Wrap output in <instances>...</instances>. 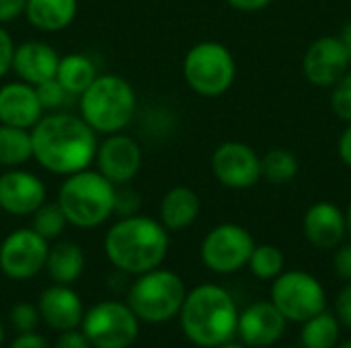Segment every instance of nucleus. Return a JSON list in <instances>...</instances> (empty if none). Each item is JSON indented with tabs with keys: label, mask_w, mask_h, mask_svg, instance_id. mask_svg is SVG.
Returning a JSON list of instances; mask_svg holds the SVG:
<instances>
[{
	"label": "nucleus",
	"mask_w": 351,
	"mask_h": 348,
	"mask_svg": "<svg viewBox=\"0 0 351 348\" xmlns=\"http://www.w3.org/2000/svg\"><path fill=\"white\" fill-rule=\"evenodd\" d=\"M288 322L302 324L327 310V291L323 283L306 271H284L271 281L269 299Z\"/></svg>",
	"instance_id": "8"
},
{
	"label": "nucleus",
	"mask_w": 351,
	"mask_h": 348,
	"mask_svg": "<svg viewBox=\"0 0 351 348\" xmlns=\"http://www.w3.org/2000/svg\"><path fill=\"white\" fill-rule=\"evenodd\" d=\"M2 340H4V328H2V324H0V345H2Z\"/></svg>",
	"instance_id": "45"
},
{
	"label": "nucleus",
	"mask_w": 351,
	"mask_h": 348,
	"mask_svg": "<svg viewBox=\"0 0 351 348\" xmlns=\"http://www.w3.org/2000/svg\"><path fill=\"white\" fill-rule=\"evenodd\" d=\"M333 314L337 316V320L341 322V326L351 328V281H348L339 289V293L335 297V312Z\"/></svg>",
	"instance_id": "34"
},
{
	"label": "nucleus",
	"mask_w": 351,
	"mask_h": 348,
	"mask_svg": "<svg viewBox=\"0 0 351 348\" xmlns=\"http://www.w3.org/2000/svg\"><path fill=\"white\" fill-rule=\"evenodd\" d=\"M247 267L253 277L261 281H274L286 271V256L274 244H257Z\"/></svg>",
	"instance_id": "28"
},
{
	"label": "nucleus",
	"mask_w": 351,
	"mask_h": 348,
	"mask_svg": "<svg viewBox=\"0 0 351 348\" xmlns=\"http://www.w3.org/2000/svg\"><path fill=\"white\" fill-rule=\"evenodd\" d=\"M331 109L341 121L351 123V68L331 86Z\"/></svg>",
	"instance_id": "31"
},
{
	"label": "nucleus",
	"mask_w": 351,
	"mask_h": 348,
	"mask_svg": "<svg viewBox=\"0 0 351 348\" xmlns=\"http://www.w3.org/2000/svg\"><path fill=\"white\" fill-rule=\"evenodd\" d=\"M136 109L134 86L117 74H99L78 96V115L97 135L123 131L134 121Z\"/></svg>",
	"instance_id": "5"
},
{
	"label": "nucleus",
	"mask_w": 351,
	"mask_h": 348,
	"mask_svg": "<svg viewBox=\"0 0 351 348\" xmlns=\"http://www.w3.org/2000/svg\"><path fill=\"white\" fill-rule=\"evenodd\" d=\"M56 201L70 226L93 230L117 213V187L97 168H86L64 176Z\"/></svg>",
	"instance_id": "4"
},
{
	"label": "nucleus",
	"mask_w": 351,
	"mask_h": 348,
	"mask_svg": "<svg viewBox=\"0 0 351 348\" xmlns=\"http://www.w3.org/2000/svg\"><path fill=\"white\" fill-rule=\"evenodd\" d=\"M10 348H49L47 340L41 336V334H35V332H23Z\"/></svg>",
	"instance_id": "40"
},
{
	"label": "nucleus",
	"mask_w": 351,
	"mask_h": 348,
	"mask_svg": "<svg viewBox=\"0 0 351 348\" xmlns=\"http://www.w3.org/2000/svg\"><path fill=\"white\" fill-rule=\"evenodd\" d=\"M179 318L183 334L193 345L214 348L237 336L239 308L224 287L204 283L187 291Z\"/></svg>",
	"instance_id": "3"
},
{
	"label": "nucleus",
	"mask_w": 351,
	"mask_h": 348,
	"mask_svg": "<svg viewBox=\"0 0 351 348\" xmlns=\"http://www.w3.org/2000/svg\"><path fill=\"white\" fill-rule=\"evenodd\" d=\"M181 70L185 84L206 98L226 94L237 80V59L220 41H199L189 47Z\"/></svg>",
	"instance_id": "7"
},
{
	"label": "nucleus",
	"mask_w": 351,
	"mask_h": 348,
	"mask_svg": "<svg viewBox=\"0 0 351 348\" xmlns=\"http://www.w3.org/2000/svg\"><path fill=\"white\" fill-rule=\"evenodd\" d=\"M339 39H341V43H343V47H346V51H348L351 62V21H348V23L343 25V29H341V33H339Z\"/></svg>",
	"instance_id": "41"
},
{
	"label": "nucleus",
	"mask_w": 351,
	"mask_h": 348,
	"mask_svg": "<svg viewBox=\"0 0 351 348\" xmlns=\"http://www.w3.org/2000/svg\"><path fill=\"white\" fill-rule=\"evenodd\" d=\"M253 234L239 224H220L202 240L199 256L206 269L216 275H232L249 265L255 248Z\"/></svg>",
	"instance_id": "9"
},
{
	"label": "nucleus",
	"mask_w": 351,
	"mask_h": 348,
	"mask_svg": "<svg viewBox=\"0 0 351 348\" xmlns=\"http://www.w3.org/2000/svg\"><path fill=\"white\" fill-rule=\"evenodd\" d=\"M33 160L31 129L0 123V168H19Z\"/></svg>",
	"instance_id": "26"
},
{
	"label": "nucleus",
	"mask_w": 351,
	"mask_h": 348,
	"mask_svg": "<svg viewBox=\"0 0 351 348\" xmlns=\"http://www.w3.org/2000/svg\"><path fill=\"white\" fill-rule=\"evenodd\" d=\"M25 4L27 0H0V25L14 23L19 16L25 14Z\"/></svg>",
	"instance_id": "36"
},
{
	"label": "nucleus",
	"mask_w": 351,
	"mask_h": 348,
	"mask_svg": "<svg viewBox=\"0 0 351 348\" xmlns=\"http://www.w3.org/2000/svg\"><path fill=\"white\" fill-rule=\"evenodd\" d=\"M214 348H245L243 343H234V340H228V343H224V345H218V347Z\"/></svg>",
	"instance_id": "42"
},
{
	"label": "nucleus",
	"mask_w": 351,
	"mask_h": 348,
	"mask_svg": "<svg viewBox=\"0 0 351 348\" xmlns=\"http://www.w3.org/2000/svg\"><path fill=\"white\" fill-rule=\"evenodd\" d=\"M187 289L183 279L169 269H152L138 275L130 293L128 306L138 320L150 324H162L179 316Z\"/></svg>",
	"instance_id": "6"
},
{
	"label": "nucleus",
	"mask_w": 351,
	"mask_h": 348,
	"mask_svg": "<svg viewBox=\"0 0 351 348\" xmlns=\"http://www.w3.org/2000/svg\"><path fill=\"white\" fill-rule=\"evenodd\" d=\"M346 222H348V236L351 238V201L350 205H348V209H346Z\"/></svg>",
	"instance_id": "43"
},
{
	"label": "nucleus",
	"mask_w": 351,
	"mask_h": 348,
	"mask_svg": "<svg viewBox=\"0 0 351 348\" xmlns=\"http://www.w3.org/2000/svg\"><path fill=\"white\" fill-rule=\"evenodd\" d=\"M37 90V96H39V103L43 107V111L51 113V111H64V107L68 105V98H74L70 92H66V88L56 80H47V82H41L35 86Z\"/></svg>",
	"instance_id": "30"
},
{
	"label": "nucleus",
	"mask_w": 351,
	"mask_h": 348,
	"mask_svg": "<svg viewBox=\"0 0 351 348\" xmlns=\"http://www.w3.org/2000/svg\"><path fill=\"white\" fill-rule=\"evenodd\" d=\"M337 156L339 160L351 168V123L346 125V129L339 133V139H337Z\"/></svg>",
	"instance_id": "38"
},
{
	"label": "nucleus",
	"mask_w": 351,
	"mask_h": 348,
	"mask_svg": "<svg viewBox=\"0 0 351 348\" xmlns=\"http://www.w3.org/2000/svg\"><path fill=\"white\" fill-rule=\"evenodd\" d=\"M304 238L319 250H335L348 236L346 209L333 201H317L302 215Z\"/></svg>",
	"instance_id": "17"
},
{
	"label": "nucleus",
	"mask_w": 351,
	"mask_h": 348,
	"mask_svg": "<svg viewBox=\"0 0 351 348\" xmlns=\"http://www.w3.org/2000/svg\"><path fill=\"white\" fill-rule=\"evenodd\" d=\"M45 115L37 90L23 80L4 82L0 86V123L21 129H33Z\"/></svg>",
	"instance_id": "18"
},
{
	"label": "nucleus",
	"mask_w": 351,
	"mask_h": 348,
	"mask_svg": "<svg viewBox=\"0 0 351 348\" xmlns=\"http://www.w3.org/2000/svg\"><path fill=\"white\" fill-rule=\"evenodd\" d=\"M14 41L4 25H0V80L10 72L12 66V53H14Z\"/></svg>",
	"instance_id": "35"
},
{
	"label": "nucleus",
	"mask_w": 351,
	"mask_h": 348,
	"mask_svg": "<svg viewBox=\"0 0 351 348\" xmlns=\"http://www.w3.org/2000/svg\"><path fill=\"white\" fill-rule=\"evenodd\" d=\"M53 348H93V345L88 343V338L84 336V332L74 330H66L60 334V338L56 340Z\"/></svg>",
	"instance_id": "37"
},
{
	"label": "nucleus",
	"mask_w": 351,
	"mask_h": 348,
	"mask_svg": "<svg viewBox=\"0 0 351 348\" xmlns=\"http://www.w3.org/2000/svg\"><path fill=\"white\" fill-rule=\"evenodd\" d=\"M78 14V0H27L25 18L41 33L68 29Z\"/></svg>",
	"instance_id": "22"
},
{
	"label": "nucleus",
	"mask_w": 351,
	"mask_h": 348,
	"mask_svg": "<svg viewBox=\"0 0 351 348\" xmlns=\"http://www.w3.org/2000/svg\"><path fill=\"white\" fill-rule=\"evenodd\" d=\"M300 170V162L294 152L286 148H271L261 156V178L274 187L290 185Z\"/></svg>",
	"instance_id": "27"
},
{
	"label": "nucleus",
	"mask_w": 351,
	"mask_h": 348,
	"mask_svg": "<svg viewBox=\"0 0 351 348\" xmlns=\"http://www.w3.org/2000/svg\"><path fill=\"white\" fill-rule=\"evenodd\" d=\"M37 310L41 320L58 332L78 328L84 318V310L78 293L72 291L68 285H60V283H56L53 287L41 293Z\"/></svg>",
	"instance_id": "20"
},
{
	"label": "nucleus",
	"mask_w": 351,
	"mask_h": 348,
	"mask_svg": "<svg viewBox=\"0 0 351 348\" xmlns=\"http://www.w3.org/2000/svg\"><path fill=\"white\" fill-rule=\"evenodd\" d=\"M341 338V322L335 314L323 310L302 322L300 345L302 348H335Z\"/></svg>",
	"instance_id": "25"
},
{
	"label": "nucleus",
	"mask_w": 351,
	"mask_h": 348,
	"mask_svg": "<svg viewBox=\"0 0 351 348\" xmlns=\"http://www.w3.org/2000/svg\"><path fill=\"white\" fill-rule=\"evenodd\" d=\"M214 178L230 191L253 189L261 180V156L245 142H224L210 158Z\"/></svg>",
	"instance_id": "12"
},
{
	"label": "nucleus",
	"mask_w": 351,
	"mask_h": 348,
	"mask_svg": "<svg viewBox=\"0 0 351 348\" xmlns=\"http://www.w3.org/2000/svg\"><path fill=\"white\" fill-rule=\"evenodd\" d=\"M288 320L271 302H255L239 312L237 336L245 347L269 348L286 334Z\"/></svg>",
	"instance_id": "16"
},
{
	"label": "nucleus",
	"mask_w": 351,
	"mask_h": 348,
	"mask_svg": "<svg viewBox=\"0 0 351 348\" xmlns=\"http://www.w3.org/2000/svg\"><path fill=\"white\" fill-rule=\"evenodd\" d=\"M49 242L31 228L10 232L0 244V271L14 281H27L45 269Z\"/></svg>",
	"instance_id": "11"
},
{
	"label": "nucleus",
	"mask_w": 351,
	"mask_h": 348,
	"mask_svg": "<svg viewBox=\"0 0 351 348\" xmlns=\"http://www.w3.org/2000/svg\"><path fill=\"white\" fill-rule=\"evenodd\" d=\"M224 2L241 12H259L263 8L271 6L274 0H224Z\"/></svg>",
	"instance_id": "39"
},
{
	"label": "nucleus",
	"mask_w": 351,
	"mask_h": 348,
	"mask_svg": "<svg viewBox=\"0 0 351 348\" xmlns=\"http://www.w3.org/2000/svg\"><path fill=\"white\" fill-rule=\"evenodd\" d=\"M45 271L53 279V283L72 285L80 279L84 271V250L70 240L56 242L53 246H49Z\"/></svg>",
	"instance_id": "23"
},
{
	"label": "nucleus",
	"mask_w": 351,
	"mask_h": 348,
	"mask_svg": "<svg viewBox=\"0 0 351 348\" xmlns=\"http://www.w3.org/2000/svg\"><path fill=\"white\" fill-rule=\"evenodd\" d=\"M41 316H39V310L33 306V304H16L12 310H10V322L12 326L23 334V332H33L39 324Z\"/></svg>",
	"instance_id": "32"
},
{
	"label": "nucleus",
	"mask_w": 351,
	"mask_h": 348,
	"mask_svg": "<svg viewBox=\"0 0 351 348\" xmlns=\"http://www.w3.org/2000/svg\"><path fill=\"white\" fill-rule=\"evenodd\" d=\"M335 348H351V340H348V343H341V345H337Z\"/></svg>",
	"instance_id": "44"
},
{
	"label": "nucleus",
	"mask_w": 351,
	"mask_h": 348,
	"mask_svg": "<svg viewBox=\"0 0 351 348\" xmlns=\"http://www.w3.org/2000/svg\"><path fill=\"white\" fill-rule=\"evenodd\" d=\"M66 226H68V219H66L62 207L58 205V201H53V203L45 201L41 207H37L31 213V230H35L47 242L58 240L64 234Z\"/></svg>",
	"instance_id": "29"
},
{
	"label": "nucleus",
	"mask_w": 351,
	"mask_h": 348,
	"mask_svg": "<svg viewBox=\"0 0 351 348\" xmlns=\"http://www.w3.org/2000/svg\"><path fill=\"white\" fill-rule=\"evenodd\" d=\"M45 201L47 187L35 172L21 166L0 172V211L14 217H31Z\"/></svg>",
	"instance_id": "15"
},
{
	"label": "nucleus",
	"mask_w": 351,
	"mask_h": 348,
	"mask_svg": "<svg viewBox=\"0 0 351 348\" xmlns=\"http://www.w3.org/2000/svg\"><path fill=\"white\" fill-rule=\"evenodd\" d=\"M202 211L199 195L185 185L169 189L158 203V222L169 232H181L195 224Z\"/></svg>",
	"instance_id": "21"
},
{
	"label": "nucleus",
	"mask_w": 351,
	"mask_h": 348,
	"mask_svg": "<svg viewBox=\"0 0 351 348\" xmlns=\"http://www.w3.org/2000/svg\"><path fill=\"white\" fill-rule=\"evenodd\" d=\"M97 76H99V70H97L95 62L86 53L76 51V53H66V55L60 57L56 80L72 96H80L93 84V80Z\"/></svg>",
	"instance_id": "24"
},
{
	"label": "nucleus",
	"mask_w": 351,
	"mask_h": 348,
	"mask_svg": "<svg viewBox=\"0 0 351 348\" xmlns=\"http://www.w3.org/2000/svg\"><path fill=\"white\" fill-rule=\"evenodd\" d=\"M33 160L56 176H70L95 164L99 135L80 115L45 113L31 129Z\"/></svg>",
	"instance_id": "1"
},
{
	"label": "nucleus",
	"mask_w": 351,
	"mask_h": 348,
	"mask_svg": "<svg viewBox=\"0 0 351 348\" xmlns=\"http://www.w3.org/2000/svg\"><path fill=\"white\" fill-rule=\"evenodd\" d=\"M105 254L121 273H148L169 254V230L142 213L121 215L105 234Z\"/></svg>",
	"instance_id": "2"
},
{
	"label": "nucleus",
	"mask_w": 351,
	"mask_h": 348,
	"mask_svg": "<svg viewBox=\"0 0 351 348\" xmlns=\"http://www.w3.org/2000/svg\"><path fill=\"white\" fill-rule=\"evenodd\" d=\"M284 348H290V347H284Z\"/></svg>",
	"instance_id": "46"
},
{
	"label": "nucleus",
	"mask_w": 351,
	"mask_h": 348,
	"mask_svg": "<svg viewBox=\"0 0 351 348\" xmlns=\"http://www.w3.org/2000/svg\"><path fill=\"white\" fill-rule=\"evenodd\" d=\"M144 162L142 146L136 137L119 131L111 135H103L95 156V168L111 180L115 187H123L132 183Z\"/></svg>",
	"instance_id": "13"
},
{
	"label": "nucleus",
	"mask_w": 351,
	"mask_h": 348,
	"mask_svg": "<svg viewBox=\"0 0 351 348\" xmlns=\"http://www.w3.org/2000/svg\"><path fill=\"white\" fill-rule=\"evenodd\" d=\"M58 64H60V55L56 47H51L45 41L31 39L14 47L10 72H14L16 80L37 86L41 82L56 78Z\"/></svg>",
	"instance_id": "19"
},
{
	"label": "nucleus",
	"mask_w": 351,
	"mask_h": 348,
	"mask_svg": "<svg viewBox=\"0 0 351 348\" xmlns=\"http://www.w3.org/2000/svg\"><path fill=\"white\" fill-rule=\"evenodd\" d=\"M350 68V55L339 35L315 39L302 55V74L317 88H331Z\"/></svg>",
	"instance_id": "14"
},
{
	"label": "nucleus",
	"mask_w": 351,
	"mask_h": 348,
	"mask_svg": "<svg viewBox=\"0 0 351 348\" xmlns=\"http://www.w3.org/2000/svg\"><path fill=\"white\" fill-rule=\"evenodd\" d=\"M138 330V316L121 302H101L82 318V332L95 348L132 347Z\"/></svg>",
	"instance_id": "10"
},
{
	"label": "nucleus",
	"mask_w": 351,
	"mask_h": 348,
	"mask_svg": "<svg viewBox=\"0 0 351 348\" xmlns=\"http://www.w3.org/2000/svg\"><path fill=\"white\" fill-rule=\"evenodd\" d=\"M333 271L346 283L351 281V242L339 244L335 248V254H333Z\"/></svg>",
	"instance_id": "33"
}]
</instances>
